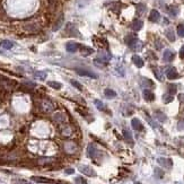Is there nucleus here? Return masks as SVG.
<instances>
[{"mask_svg":"<svg viewBox=\"0 0 184 184\" xmlns=\"http://www.w3.org/2000/svg\"><path fill=\"white\" fill-rule=\"evenodd\" d=\"M126 42H127V44L129 45L130 48L132 50H134V51H139V50L142 49V42L139 41L136 36H128L126 38Z\"/></svg>","mask_w":184,"mask_h":184,"instance_id":"nucleus-1","label":"nucleus"},{"mask_svg":"<svg viewBox=\"0 0 184 184\" xmlns=\"http://www.w3.org/2000/svg\"><path fill=\"white\" fill-rule=\"evenodd\" d=\"M78 169L81 172V173H84L85 175H87V176H95L96 175V173L94 172V169H93L91 166H87V165H79L78 166Z\"/></svg>","mask_w":184,"mask_h":184,"instance_id":"nucleus-2","label":"nucleus"},{"mask_svg":"<svg viewBox=\"0 0 184 184\" xmlns=\"http://www.w3.org/2000/svg\"><path fill=\"white\" fill-rule=\"evenodd\" d=\"M166 76H167V78L171 79V80L177 79V78H179V73H177V70H176L174 67H169V68L166 69Z\"/></svg>","mask_w":184,"mask_h":184,"instance_id":"nucleus-3","label":"nucleus"},{"mask_svg":"<svg viewBox=\"0 0 184 184\" xmlns=\"http://www.w3.org/2000/svg\"><path fill=\"white\" fill-rule=\"evenodd\" d=\"M157 162H158L159 165L165 167V168H172V166H173V162H172V159H169V158L159 157V158L157 159Z\"/></svg>","mask_w":184,"mask_h":184,"instance_id":"nucleus-4","label":"nucleus"},{"mask_svg":"<svg viewBox=\"0 0 184 184\" xmlns=\"http://www.w3.org/2000/svg\"><path fill=\"white\" fill-rule=\"evenodd\" d=\"M76 73H77L78 75H80V76H87V77H91V78H94V79L98 78V75L94 74L93 71L86 70V69H77V70H76Z\"/></svg>","mask_w":184,"mask_h":184,"instance_id":"nucleus-5","label":"nucleus"},{"mask_svg":"<svg viewBox=\"0 0 184 184\" xmlns=\"http://www.w3.org/2000/svg\"><path fill=\"white\" fill-rule=\"evenodd\" d=\"M131 126H132V128L136 130V131H142V130H144L142 123H141L140 120L137 119V118H133V119L131 120Z\"/></svg>","mask_w":184,"mask_h":184,"instance_id":"nucleus-6","label":"nucleus"},{"mask_svg":"<svg viewBox=\"0 0 184 184\" xmlns=\"http://www.w3.org/2000/svg\"><path fill=\"white\" fill-rule=\"evenodd\" d=\"M174 52L173 51H171V50H165L164 51V54H163V59H164V61L166 62H171V61H173L174 60Z\"/></svg>","mask_w":184,"mask_h":184,"instance_id":"nucleus-7","label":"nucleus"},{"mask_svg":"<svg viewBox=\"0 0 184 184\" xmlns=\"http://www.w3.org/2000/svg\"><path fill=\"white\" fill-rule=\"evenodd\" d=\"M159 18H160L159 11H157L156 9H152V10L150 11V15H149V20L152 21V23H156V21L159 20Z\"/></svg>","mask_w":184,"mask_h":184,"instance_id":"nucleus-8","label":"nucleus"},{"mask_svg":"<svg viewBox=\"0 0 184 184\" xmlns=\"http://www.w3.org/2000/svg\"><path fill=\"white\" fill-rule=\"evenodd\" d=\"M42 110L44 111V112H52V111L54 110V106H53V104L51 103V102H49V101H44L43 103H42Z\"/></svg>","mask_w":184,"mask_h":184,"instance_id":"nucleus-9","label":"nucleus"},{"mask_svg":"<svg viewBox=\"0 0 184 184\" xmlns=\"http://www.w3.org/2000/svg\"><path fill=\"white\" fill-rule=\"evenodd\" d=\"M66 49H67V51H68V52H70V53H75V52L79 49V45H78L77 43H75V42H69V43H67Z\"/></svg>","mask_w":184,"mask_h":184,"instance_id":"nucleus-10","label":"nucleus"},{"mask_svg":"<svg viewBox=\"0 0 184 184\" xmlns=\"http://www.w3.org/2000/svg\"><path fill=\"white\" fill-rule=\"evenodd\" d=\"M142 95H144V98H145L147 102H152V101L155 99V94L152 92H150L149 89H145L144 93H142Z\"/></svg>","mask_w":184,"mask_h":184,"instance_id":"nucleus-11","label":"nucleus"},{"mask_svg":"<svg viewBox=\"0 0 184 184\" xmlns=\"http://www.w3.org/2000/svg\"><path fill=\"white\" fill-rule=\"evenodd\" d=\"M132 62H133L138 68H142V67H144V64H145L144 60H142L139 55H133V56H132Z\"/></svg>","mask_w":184,"mask_h":184,"instance_id":"nucleus-12","label":"nucleus"},{"mask_svg":"<svg viewBox=\"0 0 184 184\" xmlns=\"http://www.w3.org/2000/svg\"><path fill=\"white\" fill-rule=\"evenodd\" d=\"M32 181H35L38 183H53V180L46 179V177H41V176H32Z\"/></svg>","mask_w":184,"mask_h":184,"instance_id":"nucleus-13","label":"nucleus"},{"mask_svg":"<svg viewBox=\"0 0 184 184\" xmlns=\"http://www.w3.org/2000/svg\"><path fill=\"white\" fill-rule=\"evenodd\" d=\"M0 46L6 49V50H10L14 46V43L11 41H9V40H3V41L0 42Z\"/></svg>","mask_w":184,"mask_h":184,"instance_id":"nucleus-14","label":"nucleus"},{"mask_svg":"<svg viewBox=\"0 0 184 184\" xmlns=\"http://www.w3.org/2000/svg\"><path fill=\"white\" fill-rule=\"evenodd\" d=\"M87 156L89 158H95V156H96V147L92 144L87 147Z\"/></svg>","mask_w":184,"mask_h":184,"instance_id":"nucleus-15","label":"nucleus"},{"mask_svg":"<svg viewBox=\"0 0 184 184\" xmlns=\"http://www.w3.org/2000/svg\"><path fill=\"white\" fill-rule=\"evenodd\" d=\"M142 25H144L142 20H140V19H134L133 23H132V28H133L134 31H140V30L142 28Z\"/></svg>","mask_w":184,"mask_h":184,"instance_id":"nucleus-16","label":"nucleus"},{"mask_svg":"<svg viewBox=\"0 0 184 184\" xmlns=\"http://www.w3.org/2000/svg\"><path fill=\"white\" fill-rule=\"evenodd\" d=\"M104 95H105L106 98L112 99V98H114V97L116 96V93L114 92L113 89H111V88H106V89L104 91Z\"/></svg>","mask_w":184,"mask_h":184,"instance_id":"nucleus-17","label":"nucleus"},{"mask_svg":"<svg viewBox=\"0 0 184 184\" xmlns=\"http://www.w3.org/2000/svg\"><path fill=\"white\" fill-rule=\"evenodd\" d=\"M167 10H168V13H169L172 16H174V17L177 16V14H179V8H177L176 6H169Z\"/></svg>","mask_w":184,"mask_h":184,"instance_id":"nucleus-18","label":"nucleus"},{"mask_svg":"<svg viewBox=\"0 0 184 184\" xmlns=\"http://www.w3.org/2000/svg\"><path fill=\"white\" fill-rule=\"evenodd\" d=\"M123 137H124V139L128 141V142H133V139H132V136H131V133H130L129 130L124 129L123 130Z\"/></svg>","mask_w":184,"mask_h":184,"instance_id":"nucleus-19","label":"nucleus"},{"mask_svg":"<svg viewBox=\"0 0 184 184\" xmlns=\"http://www.w3.org/2000/svg\"><path fill=\"white\" fill-rule=\"evenodd\" d=\"M174 99V97H173V95L172 94H164L163 95V102L165 103V104H168V103H171L172 101Z\"/></svg>","mask_w":184,"mask_h":184,"instance_id":"nucleus-20","label":"nucleus"},{"mask_svg":"<svg viewBox=\"0 0 184 184\" xmlns=\"http://www.w3.org/2000/svg\"><path fill=\"white\" fill-rule=\"evenodd\" d=\"M141 85H144L145 87H154V83L151 81V80H149L147 78H145V77H142L141 78Z\"/></svg>","mask_w":184,"mask_h":184,"instance_id":"nucleus-21","label":"nucleus"},{"mask_svg":"<svg viewBox=\"0 0 184 184\" xmlns=\"http://www.w3.org/2000/svg\"><path fill=\"white\" fill-rule=\"evenodd\" d=\"M166 36H167V38H168L171 42H174V41H175V34H174L173 30H167V31H166Z\"/></svg>","mask_w":184,"mask_h":184,"instance_id":"nucleus-22","label":"nucleus"},{"mask_svg":"<svg viewBox=\"0 0 184 184\" xmlns=\"http://www.w3.org/2000/svg\"><path fill=\"white\" fill-rule=\"evenodd\" d=\"M48 85H49L50 87L54 88V89H60V88L62 87V84H60V83H58V81H49Z\"/></svg>","mask_w":184,"mask_h":184,"instance_id":"nucleus-23","label":"nucleus"},{"mask_svg":"<svg viewBox=\"0 0 184 184\" xmlns=\"http://www.w3.org/2000/svg\"><path fill=\"white\" fill-rule=\"evenodd\" d=\"M34 76H35V78H37V79L44 80V79L46 78V73H45V71H36V73L34 74Z\"/></svg>","mask_w":184,"mask_h":184,"instance_id":"nucleus-24","label":"nucleus"},{"mask_svg":"<svg viewBox=\"0 0 184 184\" xmlns=\"http://www.w3.org/2000/svg\"><path fill=\"white\" fill-rule=\"evenodd\" d=\"M94 53V50L91 48H83V51H81V54L84 56H87V55H91Z\"/></svg>","mask_w":184,"mask_h":184,"instance_id":"nucleus-25","label":"nucleus"},{"mask_svg":"<svg viewBox=\"0 0 184 184\" xmlns=\"http://www.w3.org/2000/svg\"><path fill=\"white\" fill-rule=\"evenodd\" d=\"M145 11H146V6H145V5H142V3L137 5V13H138L139 15L144 14Z\"/></svg>","mask_w":184,"mask_h":184,"instance_id":"nucleus-26","label":"nucleus"},{"mask_svg":"<svg viewBox=\"0 0 184 184\" xmlns=\"http://www.w3.org/2000/svg\"><path fill=\"white\" fill-rule=\"evenodd\" d=\"M95 105H96V107L98 109L99 111H104L105 110V106H104V104H103V102L102 101H99V99H95Z\"/></svg>","mask_w":184,"mask_h":184,"instance_id":"nucleus-27","label":"nucleus"},{"mask_svg":"<svg viewBox=\"0 0 184 184\" xmlns=\"http://www.w3.org/2000/svg\"><path fill=\"white\" fill-rule=\"evenodd\" d=\"M177 35L181 37H184V24H179L177 26Z\"/></svg>","mask_w":184,"mask_h":184,"instance_id":"nucleus-28","label":"nucleus"},{"mask_svg":"<svg viewBox=\"0 0 184 184\" xmlns=\"http://www.w3.org/2000/svg\"><path fill=\"white\" fill-rule=\"evenodd\" d=\"M62 23H63V16H61V18L59 19L56 23H55V25L53 26V31H58L60 27H61V25H62Z\"/></svg>","mask_w":184,"mask_h":184,"instance_id":"nucleus-29","label":"nucleus"},{"mask_svg":"<svg viewBox=\"0 0 184 184\" xmlns=\"http://www.w3.org/2000/svg\"><path fill=\"white\" fill-rule=\"evenodd\" d=\"M75 182H76V184H88L87 181H86L84 177H81V176H77V177L75 179Z\"/></svg>","mask_w":184,"mask_h":184,"instance_id":"nucleus-30","label":"nucleus"},{"mask_svg":"<svg viewBox=\"0 0 184 184\" xmlns=\"http://www.w3.org/2000/svg\"><path fill=\"white\" fill-rule=\"evenodd\" d=\"M70 83H71V85L75 86L77 89H79V91H81V89H83V85H81L79 81H77V80H74V79H73Z\"/></svg>","mask_w":184,"mask_h":184,"instance_id":"nucleus-31","label":"nucleus"},{"mask_svg":"<svg viewBox=\"0 0 184 184\" xmlns=\"http://www.w3.org/2000/svg\"><path fill=\"white\" fill-rule=\"evenodd\" d=\"M156 116H157V119H158L160 122L166 121V115L164 113H162V112H157V113H156Z\"/></svg>","mask_w":184,"mask_h":184,"instance_id":"nucleus-32","label":"nucleus"},{"mask_svg":"<svg viewBox=\"0 0 184 184\" xmlns=\"http://www.w3.org/2000/svg\"><path fill=\"white\" fill-rule=\"evenodd\" d=\"M54 120H56L58 122H64V121H66V118L63 116V114H60V113H59V114H56L54 116Z\"/></svg>","mask_w":184,"mask_h":184,"instance_id":"nucleus-33","label":"nucleus"},{"mask_svg":"<svg viewBox=\"0 0 184 184\" xmlns=\"http://www.w3.org/2000/svg\"><path fill=\"white\" fill-rule=\"evenodd\" d=\"M176 91H177V89H176V86H175V85H169V86H168V93H169V94L173 95V94L176 93Z\"/></svg>","mask_w":184,"mask_h":184,"instance_id":"nucleus-34","label":"nucleus"},{"mask_svg":"<svg viewBox=\"0 0 184 184\" xmlns=\"http://www.w3.org/2000/svg\"><path fill=\"white\" fill-rule=\"evenodd\" d=\"M154 74L156 75V77H157V79H158V80H160V81H162V80L164 79V78H163V74H162V73H158V70H157V69H154Z\"/></svg>","mask_w":184,"mask_h":184,"instance_id":"nucleus-35","label":"nucleus"},{"mask_svg":"<svg viewBox=\"0 0 184 184\" xmlns=\"http://www.w3.org/2000/svg\"><path fill=\"white\" fill-rule=\"evenodd\" d=\"M155 173H156V175H157L159 179H162V177L164 176V173H163L160 169H158V168H156V169H155Z\"/></svg>","mask_w":184,"mask_h":184,"instance_id":"nucleus-36","label":"nucleus"},{"mask_svg":"<svg viewBox=\"0 0 184 184\" xmlns=\"http://www.w3.org/2000/svg\"><path fill=\"white\" fill-rule=\"evenodd\" d=\"M64 172H66V174H74L75 169H74V168H67Z\"/></svg>","mask_w":184,"mask_h":184,"instance_id":"nucleus-37","label":"nucleus"},{"mask_svg":"<svg viewBox=\"0 0 184 184\" xmlns=\"http://www.w3.org/2000/svg\"><path fill=\"white\" fill-rule=\"evenodd\" d=\"M180 58H181V59H184V45L181 48V50H180Z\"/></svg>","mask_w":184,"mask_h":184,"instance_id":"nucleus-38","label":"nucleus"},{"mask_svg":"<svg viewBox=\"0 0 184 184\" xmlns=\"http://www.w3.org/2000/svg\"><path fill=\"white\" fill-rule=\"evenodd\" d=\"M179 99H180L181 102H184V94H180V95H179Z\"/></svg>","mask_w":184,"mask_h":184,"instance_id":"nucleus-39","label":"nucleus"},{"mask_svg":"<svg viewBox=\"0 0 184 184\" xmlns=\"http://www.w3.org/2000/svg\"><path fill=\"white\" fill-rule=\"evenodd\" d=\"M24 184H33V183H30V182H24Z\"/></svg>","mask_w":184,"mask_h":184,"instance_id":"nucleus-40","label":"nucleus"},{"mask_svg":"<svg viewBox=\"0 0 184 184\" xmlns=\"http://www.w3.org/2000/svg\"><path fill=\"white\" fill-rule=\"evenodd\" d=\"M134 184H141V183H139V182H136Z\"/></svg>","mask_w":184,"mask_h":184,"instance_id":"nucleus-41","label":"nucleus"}]
</instances>
